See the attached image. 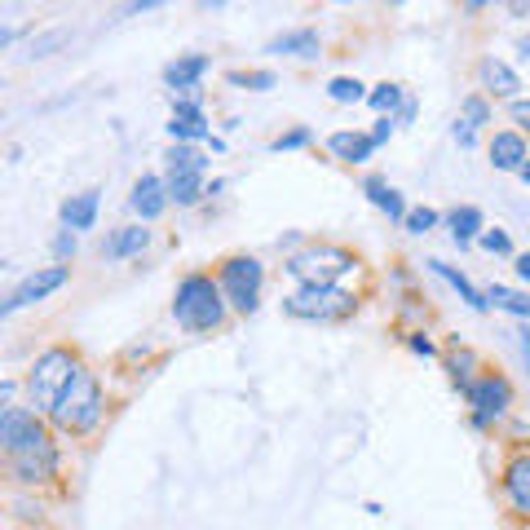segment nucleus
I'll return each instance as SVG.
<instances>
[{
    "label": "nucleus",
    "mask_w": 530,
    "mask_h": 530,
    "mask_svg": "<svg viewBox=\"0 0 530 530\" xmlns=\"http://www.w3.org/2000/svg\"><path fill=\"white\" fill-rule=\"evenodd\" d=\"M173 318L186 332H212V327H221V318H226V292H221V283H212L208 274L182 279L173 296Z\"/></svg>",
    "instance_id": "obj_1"
},
{
    "label": "nucleus",
    "mask_w": 530,
    "mask_h": 530,
    "mask_svg": "<svg viewBox=\"0 0 530 530\" xmlns=\"http://www.w3.org/2000/svg\"><path fill=\"white\" fill-rule=\"evenodd\" d=\"M80 371H84V367H80V358L71 354V349H45V354L36 358V367H31V376H27V394H31V402H36L40 411H49V416H53V407L67 398V389L76 385Z\"/></svg>",
    "instance_id": "obj_2"
},
{
    "label": "nucleus",
    "mask_w": 530,
    "mask_h": 530,
    "mask_svg": "<svg viewBox=\"0 0 530 530\" xmlns=\"http://www.w3.org/2000/svg\"><path fill=\"white\" fill-rule=\"evenodd\" d=\"M53 424H58L62 433H89L93 424L102 420V385L93 380V371H80L76 385L67 389V398L53 407Z\"/></svg>",
    "instance_id": "obj_3"
},
{
    "label": "nucleus",
    "mask_w": 530,
    "mask_h": 530,
    "mask_svg": "<svg viewBox=\"0 0 530 530\" xmlns=\"http://www.w3.org/2000/svg\"><path fill=\"white\" fill-rule=\"evenodd\" d=\"M354 265H358L354 252L336 248V243H318V248L296 252V257L288 261V270L301 279V288H336V279L349 274Z\"/></svg>",
    "instance_id": "obj_4"
},
{
    "label": "nucleus",
    "mask_w": 530,
    "mask_h": 530,
    "mask_svg": "<svg viewBox=\"0 0 530 530\" xmlns=\"http://www.w3.org/2000/svg\"><path fill=\"white\" fill-rule=\"evenodd\" d=\"M283 310L292 318H305V323H336V318H349L358 310V296L345 288H296Z\"/></svg>",
    "instance_id": "obj_5"
},
{
    "label": "nucleus",
    "mask_w": 530,
    "mask_h": 530,
    "mask_svg": "<svg viewBox=\"0 0 530 530\" xmlns=\"http://www.w3.org/2000/svg\"><path fill=\"white\" fill-rule=\"evenodd\" d=\"M261 283H265V270L257 257H230L221 265V292H226V301L239 314H252L261 305Z\"/></svg>",
    "instance_id": "obj_6"
},
{
    "label": "nucleus",
    "mask_w": 530,
    "mask_h": 530,
    "mask_svg": "<svg viewBox=\"0 0 530 530\" xmlns=\"http://www.w3.org/2000/svg\"><path fill=\"white\" fill-rule=\"evenodd\" d=\"M469 402H473V420L491 424V420L508 416V407H513V385H508L504 376H495V371H486V376L473 380Z\"/></svg>",
    "instance_id": "obj_7"
},
{
    "label": "nucleus",
    "mask_w": 530,
    "mask_h": 530,
    "mask_svg": "<svg viewBox=\"0 0 530 530\" xmlns=\"http://www.w3.org/2000/svg\"><path fill=\"white\" fill-rule=\"evenodd\" d=\"M36 442H49V433H45V424H40L36 411L9 407L5 416H0V447H5V455L27 451V447H36Z\"/></svg>",
    "instance_id": "obj_8"
},
{
    "label": "nucleus",
    "mask_w": 530,
    "mask_h": 530,
    "mask_svg": "<svg viewBox=\"0 0 530 530\" xmlns=\"http://www.w3.org/2000/svg\"><path fill=\"white\" fill-rule=\"evenodd\" d=\"M5 460H9V473H14L23 486L49 482V477L58 473V447H53V442H36V447L14 451V455H5Z\"/></svg>",
    "instance_id": "obj_9"
},
{
    "label": "nucleus",
    "mask_w": 530,
    "mask_h": 530,
    "mask_svg": "<svg viewBox=\"0 0 530 530\" xmlns=\"http://www.w3.org/2000/svg\"><path fill=\"white\" fill-rule=\"evenodd\" d=\"M67 279H71V270H67V265H45V270L27 274V279L14 288V296L5 301V314L23 310V305H31V301H45V296H49V292H58Z\"/></svg>",
    "instance_id": "obj_10"
},
{
    "label": "nucleus",
    "mask_w": 530,
    "mask_h": 530,
    "mask_svg": "<svg viewBox=\"0 0 530 530\" xmlns=\"http://www.w3.org/2000/svg\"><path fill=\"white\" fill-rule=\"evenodd\" d=\"M504 500H508V508H513L517 517H526L530 522V451H522V455H513V460L504 464Z\"/></svg>",
    "instance_id": "obj_11"
},
{
    "label": "nucleus",
    "mask_w": 530,
    "mask_h": 530,
    "mask_svg": "<svg viewBox=\"0 0 530 530\" xmlns=\"http://www.w3.org/2000/svg\"><path fill=\"white\" fill-rule=\"evenodd\" d=\"M526 159H530V146H526L522 133H508L504 129V133L491 137V164L500 168V173H522Z\"/></svg>",
    "instance_id": "obj_12"
},
{
    "label": "nucleus",
    "mask_w": 530,
    "mask_h": 530,
    "mask_svg": "<svg viewBox=\"0 0 530 530\" xmlns=\"http://www.w3.org/2000/svg\"><path fill=\"white\" fill-rule=\"evenodd\" d=\"M129 204H133V212L142 221H155L159 212L168 208V182H159V177H137Z\"/></svg>",
    "instance_id": "obj_13"
},
{
    "label": "nucleus",
    "mask_w": 530,
    "mask_h": 530,
    "mask_svg": "<svg viewBox=\"0 0 530 530\" xmlns=\"http://www.w3.org/2000/svg\"><path fill=\"white\" fill-rule=\"evenodd\" d=\"M477 76H482V89H486V93H495V98H513V102H517V89H522V80H517V71L508 67V62H500V58H482Z\"/></svg>",
    "instance_id": "obj_14"
},
{
    "label": "nucleus",
    "mask_w": 530,
    "mask_h": 530,
    "mask_svg": "<svg viewBox=\"0 0 530 530\" xmlns=\"http://www.w3.org/2000/svg\"><path fill=\"white\" fill-rule=\"evenodd\" d=\"M168 133L177 137V142H199V137H208V120L204 111H199L195 102H177L173 106V120H168Z\"/></svg>",
    "instance_id": "obj_15"
},
{
    "label": "nucleus",
    "mask_w": 530,
    "mask_h": 530,
    "mask_svg": "<svg viewBox=\"0 0 530 530\" xmlns=\"http://www.w3.org/2000/svg\"><path fill=\"white\" fill-rule=\"evenodd\" d=\"M327 151H332L336 159H345V164H363V159H371V151H376V137L341 129V133L327 137Z\"/></svg>",
    "instance_id": "obj_16"
},
{
    "label": "nucleus",
    "mask_w": 530,
    "mask_h": 530,
    "mask_svg": "<svg viewBox=\"0 0 530 530\" xmlns=\"http://www.w3.org/2000/svg\"><path fill=\"white\" fill-rule=\"evenodd\" d=\"M204 71H208V58H204V53H186V58H177L173 67L164 71V80H168V89H195Z\"/></svg>",
    "instance_id": "obj_17"
},
{
    "label": "nucleus",
    "mask_w": 530,
    "mask_h": 530,
    "mask_svg": "<svg viewBox=\"0 0 530 530\" xmlns=\"http://www.w3.org/2000/svg\"><path fill=\"white\" fill-rule=\"evenodd\" d=\"M93 217H98V190L71 195L67 204H62V221H67V230H89Z\"/></svg>",
    "instance_id": "obj_18"
},
{
    "label": "nucleus",
    "mask_w": 530,
    "mask_h": 530,
    "mask_svg": "<svg viewBox=\"0 0 530 530\" xmlns=\"http://www.w3.org/2000/svg\"><path fill=\"white\" fill-rule=\"evenodd\" d=\"M146 243H151V230H142V226H124V230H115V235L102 243V252H106L111 261H120V257H133V252H142Z\"/></svg>",
    "instance_id": "obj_19"
},
{
    "label": "nucleus",
    "mask_w": 530,
    "mask_h": 530,
    "mask_svg": "<svg viewBox=\"0 0 530 530\" xmlns=\"http://www.w3.org/2000/svg\"><path fill=\"white\" fill-rule=\"evenodd\" d=\"M447 226H451V239L460 243H473V239H482V212H477L473 204H464V208H455V212H447Z\"/></svg>",
    "instance_id": "obj_20"
},
{
    "label": "nucleus",
    "mask_w": 530,
    "mask_h": 530,
    "mask_svg": "<svg viewBox=\"0 0 530 530\" xmlns=\"http://www.w3.org/2000/svg\"><path fill=\"white\" fill-rule=\"evenodd\" d=\"M491 120V106H486L482 98H469L464 102V115H460V124H455V142L460 146H473L477 142V129Z\"/></svg>",
    "instance_id": "obj_21"
},
{
    "label": "nucleus",
    "mask_w": 530,
    "mask_h": 530,
    "mask_svg": "<svg viewBox=\"0 0 530 530\" xmlns=\"http://www.w3.org/2000/svg\"><path fill=\"white\" fill-rule=\"evenodd\" d=\"M367 195H371V204H376L380 212H389L394 221H407V204H402V195L389 182H380V177H367Z\"/></svg>",
    "instance_id": "obj_22"
},
{
    "label": "nucleus",
    "mask_w": 530,
    "mask_h": 530,
    "mask_svg": "<svg viewBox=\"0 0 530 530\" xmlns=\"http://www.w3.org/2000/svg\"><path fill=\"white\" fill-rule=\"evenodd\" d=\"M270 53H292V58H318V31L301 27V31H288L270 45Z\"/></svg>",
    "instance_id": "obj_23"
},
{
    "label": "nucleus",
    "mask_w": 530,
    "mask_h": 530,
    "mask_svg": "<svg viewBox=\"0 0 530 530\" xmlns=\"http://www.w3.org/2000/svg\"><path fill=\"white\" fill-rule=\"evenodd\" d=\"M199 195H204V173H168V199L190 208L199 204Z\"/></svg>",
    "instance_id": "obj_24"
},
{
    "label": "nucleus",
    "mask_w": 530,
    "mask_h": 530,
    "mask_svg": "<svg viewBox=\"0 0 530 530\" xmlns=\"http://www.w3.org/2000/svg\"><path fill=\"white\" fill-rule=\"evenodd\" d=\"M429 265H433V274H442V279H447V283H451V288H455V292H460V296H464V301H469V305H473V310H477V314H482V310H486V292H477V288H473V283H469V279H464V274H460V270H455V265H447V261H429Z\"/></svg>",
    "instance_id": "obj_25"
},
{
    "label": "nucleus",
    "mask_w": 530,
    "mask_h": 530,
    "mask_svg": "<svg viewBox=\"0 0 530 530\" xmlns=\"http://www.w3.org/2000/svg\"><path fill=\"white\" fill-rule=\"evenodd\" d=\"M486 305L508 310V314H517V318H530V296L526 292H513V288H500V283H491V288H486Z\"/></svg>",
    "instance_id": "obj_26"
},
{
    "label": "nucleus",
    "mask_w": 530,
    "mask_h": 530,
    "mask_svg": "<svg viewBox=\"0 0 530 530\" xmlns=\"http://www.w3.org/2000/svg\"><path fill=\"white\" fill-rule=\"evenodd\" d=\"M208 168V159L195 151V146H182L177 142L173 151H168V173H204Z\"/></svg>",
    "instance_id": "obj_27"
},
{
    "label": "nucleus",
    "mask_w": 530,
    "mask_h": 530,
    "mask_svg": "<svg viewBox=\"0 0 530 530\" xmlns=\"http://www.w3.org/2000/svg\"><path fill=\"white\" fill-rule=\"evenodd\" d=\"M367 102H371V111L394 115L398 106H402V89H398V84H376V89L367 93Z\"/></svg>",
    "instance_id": "obj_28"
},
{
    "label": "nucleus",
    "mask_w": 530,
    "mask_h": 530,
    "mask_svg": "<svg viewBox=\"0 0 530 530\" xmlns=\"http://www.w3.org/2000/svg\"><path fill=\"white\" fill-rule=\"evenodd\" d=\"M327 93H332V102H363V98H367L363 84L349 80V76H336L332 84H327Z\"/></svg>",
    "instance_id": "obj_29"
},
{
    "label": "nucleus",
    "mask_w": 530,
    "mask_h": 530,
    "mask_svg": "<svg viewBox=\"0 0 530 530\" xmlns=\"http://www.w3.org/2000/svg\"><path fill=\"white\" fill-rule=\"evenodd\" d=\"M451 376L464 385V394L473 389V354H469V349H455V354H451Z\"/></svg>",
    "instance_id": "obj_30"
},
{
    "label": "nucleus",
    "mask_w": 530,
    "mask_h": 530,
    "mask_svg": "<svg viewBox=\"0 0 530 530\" xmlns=\"http://www.w3.org/2000/svg\"><path fill=\"white\" fill-rule=\"evenodd\" d=\"M230 84H243V89H274V71H235Z\"/></svg>",
    "instance_id": "obj_31"
},
{
    "label": "nucleus",
    "mask_w": 530,
    "mask_h": 530,
    "mask_svg": "<svg viewBox=\"0 0 530 530\" xmlns=\"http://www.w3.org/2000/svg\"><path fill=\"white\" fill-rule=\"evenodd\" d=\"M433 226H438V212H433V208H411L407 212V230H411V235H429Z\"/></svg>",
    "instance_id": "obj_32"
},
{
    "label": "nucleus",
    "mask_w": 530,
    "mask_h": 530,
    "mask_svg": "<svg viewBox=\"0 0 530 530\" xmlns=\"http://www.w3.org/2000/svg\"><path fill=\"white\" fill-rule=\"evenodd\" d=\"M477 243H482L486 252H495V257H504V252H513V243H508V235H504L500 226H495V230H482V239H477Z\"/></svg>",
    "instance_id": "obj_33"
},
{
    "label": "nucleus",
    "mask_w": 530,
    "mask_h": 530,
    "mask_svg": "<svg viewBox=\"0 0 530 530\" xmlns=\"http://www.w3.org/2000/svg\"><path fill=\"white\" fill-rule=\"evenodd\" d=\"M305 142H310V129H292L274 142V151H296V146H305Z\"/></svg>",
    "instance_id": "obj_34"
},
{
    "label": "nucleus",
    "mask_w": 530,
    "mask_h": 530,
    "mask_svg": "<svg viewBox=\"0 0 530 530\" xmlns=\"http://www.w3.org/2000/svg\"><path fill=\"white\" fill-rule=\"evenodd\" d=\"M508 115H513V124H522V133H530V102L526 98H517L508 106Z\"/></svg>",
    "instance_id": "obj_35"
},
{
    "label": "nucleus",
    "mask_w": 530,
    "mask_h": 530,
    "mask_svg": "<svg viewBox=\"0 0 530 530\" xmlns=\"http://www.w3.org/2000/svg\"><path fill=\"white\" fill-rule=\"evenodd\" d=\"M53 252H58V257H71V252H76V235H71V230H62V235L53 239Z\"/></svg>",
    "instance_id": "obj_36"
},
{
    "label": "nucleus",
    "mask_w": 530,
    "mask_h": 530,
    "mask_svg": "<svg viewBox=\"0 0 530 530\" xmlns=\"http://www.w3.org/2000/svg\"><path fill=\"white\" fill-rule=\"evenodd\" d=\"M62 40H67V31H53V36H40V40H36V45H31V49H36V58H45V49L62 45Z\"/></svg>",
    "instance_id": "obj_37"
},
{
    "label": "nucleus",
    "mask_w": 530,
    "mask_h": 530,
    "mask_svg": "<svg viewBox=\"0 0 530 530\" xmlns=\"http://www.w3.org/2000/svg\"><path fill=\"white\" fill-rule=\"evenodd\" d=\"M411 349L429 358V354H433V341H429V336H424V332H416V336H411Z\"/></svg>",
    "instance_id": "obj_38"
},
{
    "label": "nucleus",
    "mask_w": 530,
    "mask_h": 530,
    "mask_svg": "<svg viewBox=\"0 0 530 530\" xmlns=\"http://www.w3.org/2000/svg\"><path fill=\"white\" fill-rule=\"evenodd\" d=\"M389 133H394V120H380L376 129H371V137H376V146H380V142H389Z\"/></svg>",
    "instance_id": "obj_39"
},
{
    "label": "nucleus",
    "mask_w": 530,
    "mask_h": 530,
    "mask_svg": "<svg viewBox=\"0 0 530 530\" xmlns=\"http://www.w3.org/2000/svg\"><path fill=\"white\" fill-rule=\"evenodd\" d=\"M517 345H522V358H526V367H530V327H517Z\"/></svg>",
    "instance_id": "obj_40"
},
{
    "label": "nucleus",
    "mask_w": 530,
    "mask_h": 530,
    "mask_svg": "<svg viewBox=\"0 0 530 530\" xmlns=\"http://www.w3.org/2000/svg\"><path fill=\"white\" fill-rule=\"evenodd\" d=\"M517 274L530 283V252H522V257H517Z\"/></svg>",
    "instance_id": "obj_41"
},
{
    "label": "nucleus",
    "mask_w": 530,
    "mask_h": 530,
    "mask_svg": "<svg viewBox=\"0 0 530 530\" xmlns=\"http://www.w3.org/2000/svg\"><path fill=\"white\" fill-rule=\"evenodd\" d=\"M517 177H522V182L530 186V159H526V168H522V173H517Z\"/></svg>",
    "instance_id": "obj_42"
},
{
    "label": "nucleus",
    "mask_w": 530,
    "mask_h": 530,
    "mask_svg": "<svg viewBox=\"0 0 530 530\" xmlns=\"http://www.w3.org/2000/svg\"><path fill=\"white\" fill-rule=\"evenodd\" d=\"M517 49H522V53H526V58H530V36H522V45H517Z\"/></svg>",
    "instance_id": "obj_43"
}]
</instances>
